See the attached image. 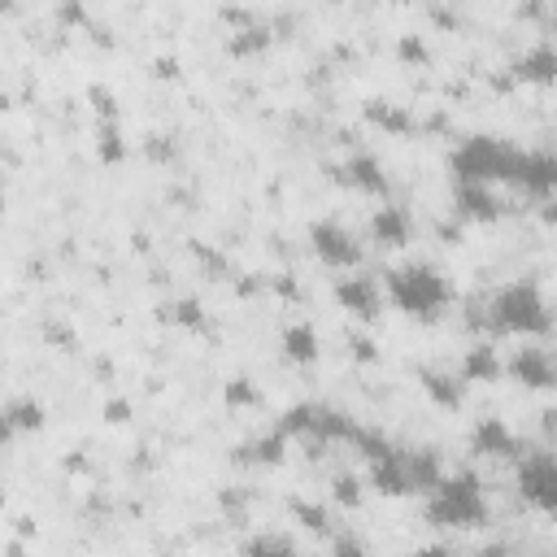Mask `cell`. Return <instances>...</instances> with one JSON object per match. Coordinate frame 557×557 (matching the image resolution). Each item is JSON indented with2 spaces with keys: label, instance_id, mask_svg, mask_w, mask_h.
Instances as JSON below:
<instances>
[{
  "label": "cell",
  "instance_id": "9",
  "mask_svg": "<svg viewBox=\"0 0 557 557\" xmlns=\"http://www.w3.org/2000/svg\"><path fill=\"white\" fill-rule=\"evenodd\" d=\"M505 374L518 383V387H527V392H548V387H557V361L544 352V348H513V357L505 361Z\"/></svg>",
  "mask_w": 557,
  "mask_h": 557
},
{
  "label": "cell",
  "instance_id": "20",
  "mask_svg": "<svg viewBox=\"0 0 557 557\" xmlns=\"http://www.w3.org/2000/svg\"><path fill=\"white\" fill-rule=\"evenodd\" d=\"M422 387L440 400V405H461V387L448 379V374H435V370H422Z\"/></svg>",
  "mask_w": 557,
  "mask_h": 557
},
{
  "label": "cell",
  "instance_id": "18",
  "mask_svg": "<svg viewBox=\"0 0 557 557\" xmlns=\"http://www.w3.org/2000/svg\"><path fill=\"white\" fill-rule=\"evenodd\" d=\"M409 474H413V492H431L440 479H444V466L431 448H409Z\"/></svg>",
  "mask_w": 557,
  "mask_h": 557
},
{
  "label": "cell",
  "instance_id": "17",
  "mask_svg": "<svg viewBox=\"0 0 557 557\" xmlns=\"http://www.w3.org/2000/svg\"><path fill=\"white\" fill-rule=\"evenodd\" d=\"M505 374V361L487 344H470L461 357V383H496Z\"/></svg>",
  "mask_w": 557,
  "mask_h": 557
},
{
  "label": "cell",
  "instance_id": "15",
  "mask_svg": "<svg viewBox=\"0 0 557 557\" xmlns=\"http://www.w3.org/2000/svg\"><path fill=\"white\" fill-rule=\"evenodd\" d=\"M453 196H457V213L461 218H474V222L500 218V200L492 196L487 183H453Z\"/></svg>",
  "mask_w": 557,
  "mask_h": 557
},
{
  "label": "cell",
  "instance_id": "5",
  "mask_svg": "<svg viewBox=\"0 0 557 557\" xmlns=\"http://www.w3.org/2000/svg\"><path fill=\"white\" fill-rule=\"evenodd\" d=\"M518 496L557 522V457L553 453H518Z\"/></svg>",
  "mask_w": 557,
  "mask_h": 557
},
{
  "label": "cell",
  "instance_id": "14",
  "mask_svg": "<svg viewBox=\"0 0 557 557\" xmlns=\"http://www.w3.org/2000/svg\"><path fill=\"white\" fill-rule=\"evenodd\" d=\"M513 74H518L522 83H531V87H548V83H557V48H553V44H535V48H527V52L513 61Z\"/></svg>",
  "mask_w": 557,
  "mask_h": 557
},
{
  "label": "cell",
  "instance_id": "7",
  "mask_svg": "<svg viewBox=\"0 0 557 557\" xmlns=\"http://www.w3.org/2000/svg\"><path fill=\"white\" fill-rule=\"evenodd\" d=\"M366 461H370V483H374V492H383V496H413L409 448L383 444V448H374Z\"/></svg>",
  "mask_w": 557,
  "mask_h": 557
},
{
  "label": "cell",
  "instance_id": "19",
  "mask_svg": "<svg viewBox=\"0 0 557 557\" xmlns=\"http://www.w3.org/2000/svg\"><path fill=\"white\" fill-rule=\"evenodd\" d=\"M366 117H370L374 126H383V131H396V135L409 131V117H405L392 100H370V104H366Z\"/></svg>",
  "mask_w": 557,
  "mask_h": 557
},
{
  "label": "cell",
  "instance_id": "1",
  "mask_svg": "<svg viewBox=\"0 0 557 557\" xmlns=\"http://www.w3.org/2000/svg\"><path fill=\"white\" fill-rule=\"evenodd\" d=\"M383 292H387V300H392L400 313L422 318V322L440 318V313L448 309V300H453L448 278H444V274H440L431 261H405V265L387 270Z\"/></svg>",
  "mask_w": 557,
  "mask_h": 557
},
{
  "label": "cell",
  "instance_id": "16",
  "mask_svg": "<svg viewBox=\"0 0 557 557\" xmlns=\"http://www.w3.org/2000/svg\"><path fill=\"white\" fill-rule=\"evenodd\" d=\"M278 348H283V357L296 361V366L318 361V331H313V322H287L283 335H278Z\"/></svg>",
  "mask_w": 557,
  "mask_h": 557
},
{
  "label": "cell",
  "instance_id": "4",
  "mask_svg": "<svg viewBox=\"0 0 557 557\" xmlns=\"http://www.w3.org/2000/svg\"><path fill=\"white\" fill-rule=\"evenodd\" d=\"M487 518V496L483 483L461 470V474H444L431 492H426V522L431 527H448V531H470L483 527Z\"/></svg>",
  "mask_w": 557,
  "mask_h": 557
},
{
  "label": "cell",
  "instance_id": "22",
  "mask_svg": "<svg viewBox=\"0 0 557 557\" xmlns=\"http://www.w3.org/2000/svg\"><path fill=\"white\" fill-rule=\"evenodd\" d=\"M9 426H13V431L39 426V409H35V405H17V409H13V418H9Z\"/></svg>",
  "mask_w": 557,
  "mask_h": 557
},
{
  "label": "cell",
  "instance_id": "2",
  "mask_svg": "<svg viewBox=\"0 0 557 557\" xmlns=\"http://www.w3.org/2000/svg\"><path fill=\"white\" fill-rule=\"evenodd\" d=\"M487 318H492V331L518 335V339L548 335V326H553V309H548L544 287H540L535 278H513V283H505V287L492 296Z\"/></svg>",
  "mask_w": 557,
  "mask_h": 557
},
{
  "label": "cell",
  "instance_id": "6",
  "mask_svg": "<svg viewBox=\"0 0 557 557\" xmlns=\"http://www.w3.org/2000/svg\"><path fill=\"white\" fill-rule=\"evenodd\" d=\"M309 248H313V257L326 265V270H357V261H361V248H357V235L344 226V222H335V218H318V222H309Z\"/></svg>",
  "mask_w": 557,
  "mask_h": 557
},
{
  "label": "cell",
  "instance_id": "3",
  "mask_svg": "<svg viewBox=\"0 0 557 557\" xmlns=\"http://www.w3.org/2000/svg\"><path fill=\"white\" fill-rule=\"evenodd\" d=\"M518 161H522V148H513L509 139L500 135H470L453 148L448 157V170H453V183H513L518 178Z\"/></svg>",
  "mask_w": 557,
  "mask_h": 557
},
{
  "label": "cell",
  "instance_id": "11",
  "mask_svg": "<svg viewBox=\"0 0 557 557\" xmlns=\"http://www.w3.org/2000/svg\"><path fill=\"white\" fill-rule=\"evenodd\" d=\"M339 178H344L348 187L366 191V196H387V170H383V161L370 157V152H352V157L339 165Z\"/></svg>",
  "mask_w": 557,
  "mask_h": 557
},
{
  "label": "cell",
  "instance_id": "21",
  "mask_svg": "<svg viewBox=\"0 0 557 557\" xmlns=\"http://www.w3.org/2000/svg\"><path fill=\"white\" fill-rule=\"evenodd\" d=\"M244 553H292V540L283 535H265V540H248Z\"/></svg>",
  "mask_w": 557,
  "mask_h": 557
},
{
  "label": "cell",
  "instance_id": "8",
  "mask_svg": "<svg viewBox=\"0 0 557 557\" xmlns=\"http://www.w3.org/2000/svg\"><path fill=\"white\" fill-rule=\"evenodd\" d=\"M335 305H339L348 318H357V322H374V318H379V305H383V292H379V283H374L370 274L344 270V274L335 278Z\"/></svg>",
  "mask_w": 557,
  "mask_h": 557
},
{
  "label": "cell",
  "instance_id": "10",
  "mask_svg": "<svg viewBox=\"0 0 557 557\" xmlns=\"http://www.w3.org/2000/svg\"><path fill=\"white\" fill-rule=\"evenodd\" d=\"M513 187H522V191H531L540 200H553L557 196V157L544 152V148H522Z\"/></svg>",
  "mask_w": 557,
  "mask_h": 557
},
{
  "label": "cell",
  "instance_id": "12",
  "mask_svg": "<svg viewBox=\"0 0 557 557\" xmlns=\"http://www.w3.org/2000/svg\"><path fill=\"white\" fill-rule=\"evenodd\" d=\"M470 453L479 457H518V440L500 418H479L470 431Z\"/></svg>",
  "mask_w": 557,
  "mask_h": 557
},
{
  "label": "cell",
  "instance_id": "13",
  "mask_svg": "<svg viewBox=\"0 0 557 557\" xmlns=\"http://www.w3.org/2000/svg\"><path fill=\"white\" fill-rule=\"evenodd\" d=\"M370 235H374V244H383V248H400V244H409L413 222H409L405 205H383V209H374V218H370Z\"/></svg>",
  "mask_w": 557,
  "mask_h": 557
}]
</instances>
